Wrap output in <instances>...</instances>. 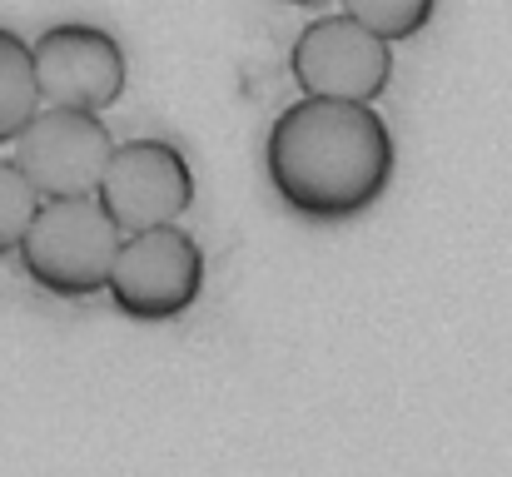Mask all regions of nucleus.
Listing matches in <instances>:
<instances>
[{
	"mask_svg": "<svg viewBox=\"0 0 512 477\" xmlns=\"http://www.w3.org/2000/svg\"><path fill=\"white\" fill-rule=\"evenodd\" d=\"M30 45H35V75H40L45 105L90 110V115H105L110 105H120L130 65H125L120 40L105 25L65 20V25H50Z\"/></svg>",
	"mask_w": 512,
	"mask_h": 477,
	"instance_id": "obj_6",
	"label": "nucleus"
},
{
	"mask_svg": "<svg viewBox=\"0 0 512 477\" xmlns=\"http://www.w3.org/2000/svg\"><path fill=\"white\" fill-rule=\"evenodd\" d=\"M393 130L373 105L294 100L264 140V174L279 204L309 224H343L368 214L393 179Z\"/></svg>",
	"mask_w": 512,
	"mask_h": 477,
	"instance_id": "obj_1",
	"label": "nucleus"
},
{
	"mask_svg": "<svg viewBox=\"0 0 512 477\" xmlns=\"http://www.w3.org/2000/svg\"><path fill=\"white\" fill-rule=\"evenodd\" d=\"M279 5H304V10H324V5H334V0H279Z\"/></svg>",
	"mask_w": 512,
	"mask_h": 477,
	"instance_id": "obj_11",
	"label": "nucleus"
},
{
	"mask_svg": "<svg viewBox=\"0 0 512 477\" xmlns=\"http://www.w3.org/2000/svg\"><path fill=\"white\" fill-rule=\"evenodd\" d=\"M289 75L309 100L373 105L393 80V40H383L348 10L319 15L299 30L289 50Z\"/></svg>",
	"mask_w": 512,
	"mask_h": 477,
	"instance_id": "obj_4",
	"label": "nucleus"
},
{
	"mask_svg": "<svg viewBox=\"0 0 512 477\" xmlns=\"http://www.w3.org/2000/svg\"><path fill=\"white\" fill-rule=\"evenodd\" d=\"M204 249L179 224L125 234L115 274H110V304L130 323H179L204 299Z\"/></svg>",
	"mask_w": 512,
	"mask_h": 477,
	"instance_id": "obj_3",
	"label": "nucleus"
},
{
	"mask_svg": "<svg viewBox=\"0 0 512 477\" xmlns=\"http://www.w3.org/2000/svg\"><path fill=\"white\" fill-rule=\"evenodd\" d=\"M100 204L125 234L179 224L194 204V169L170 140H125L100 179Z\"/></svg>",
	"mask_w": 512,
	"mask_h": 477,
	"instance_id": "obj_7",
	"label": "nucleus"
},
{
	"mask_svg": "<svg viewBox=\"0 0 512 477\" xmlns=\"http://www.w3.org/2000/svg\"><path fill=\"white\" fill-rule=\"evenodd\" d=\"M115 140L100 115L90 110H60L45 105L30 130L10 145V159L25 169V179L40 189V199H90L100 194V179L115 159Z\"/></svg>",
	"mask_w": 512,
	"mask_h": 477,
	"instance_id": "obj_5",
	"label": "nucleus"
},
{
	"mask_svg": "<svg viewBox=\"0 0 512 477\" xmlns=\"http://www.w3.org/2000/svg\"><path fill=\"white\" fill-rule=\"evenodd\" d=\"M343 10L368 30H378L383 40H413L433 20L438 0H343Z\"/></svg>",
	"mask_w": 512,
	"mask_h": 477,
	"instance_id": "obj_10",
	"label": "nucleus"
},
{
	"mask_svg": "<svg viewBox=\"0 0 512 477\" xmlns=\"http://www.w3.org/2000/svg\"><path fill=\"white\" fill-rule=\"evenodd\" d=\"M40 189L25 179V169L15 159H0V259L20 254V239L30 234L35 214H40Z\"/></svg>",
	"mask_w": 512,
	"mask_h": 477,
	"instance_id": "obj_9",
	"label": "nucleus"
},
{
	"mask_svg": "<svg viewBox=\"0 0 512 477\" xmlns=\"http://www.w3.org/2000/svg\"><path fill=\"white\" fill-rule=\"evenodd\" d=\"M120 244H125V229L110 219L100 194H90V199H45L30 234L20 239L15 264L50 299L80 304V299L110 294Z\"/></svg>",
	"mask_w": 512,
	"mask_h": 477,
	"instance_id": "obj_2",
	"label": "nucleus"
},
{
	"mask_svg": "<svg viewBox=\"0 0 512 477\" xmlns=\"http://www.w3.org/2000/svg\"><path fill=\"white\" fill-rule=\"evenodd\" d=\"M40 110H45V95L35 75V45L0 25V150L15 145Z\"/></svg>",
	"mask_w": 512,
	"mask_h": 477,
	"instance_id": "obj_8",
	"label": "nucleus"
}]
</instances>
